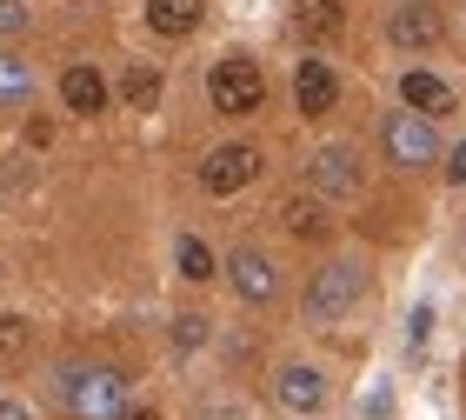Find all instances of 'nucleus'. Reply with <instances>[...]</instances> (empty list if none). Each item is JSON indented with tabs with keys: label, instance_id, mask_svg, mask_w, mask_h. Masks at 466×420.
I'll use <instances>...</instances> for the list:
<instances>
[{
	"label": "nucleus",
	"instance_id": "1a4fd4ad",
	"mask_svg": "<svg viewBox=\"0 0 466 420\" xmlns=\"http://www.w3.org/2000/svg\"><path fill=\"white\" fill-rule=\"evenodd\" d=\"M393 47H440V34H447V20H440V7H400L387 20Z\"/></svg>",
	"mask_w": 466,
	"mask_h": 420
},
{
	"label": "nucleus",
	"instance_id": "0eeeda50",
	"mask_svg": "<svg viewBox=\"0 0 466 420\" xmlns=\"http://www.w3.org/2000/svg\"><path fill=\"white\" fill-rule=\"evenodd\" d=\"M227 274H233V293H240V301H273V287H280V274H273V261L260 247H240V254L227 261Z\"/></svg>",
	"mask_w": 466,
	"mask_h": 420
},
{
	"label": "nucleus",
	"instance_id": "20e7f679",
	"mask_svg": "<svg viewBox=\"0 0 466 420\" xmlns=\"http://www.w3.org/2000/svg\"><path fill=\"white\" fill-rule=\"evenodd\" d=\"M440 154V140H433V120L427 114H387V160L393 167H427Z\"/></svg>",
	"mask_w": 466,
	"mask_h": 420
},
{
	"label": "nucleus",
	"instance_id": "f8f14e48",
	"mask_svg": "<svg viewBox=\"0 0 466 420\" xmlns=\"http://www.w3.org/2000/svg\"><path fill=\"white\" fill-rule=\"evenodd\" d=\"M273 394H280V407H293V414H313V407L327 401V381H320L313 367H287L280 381H273Z\"/></svg>",
	"mask_w": 466,
	"mask_h": 420
},
{
	"label": "nucleus",
	"instance_id": "39448f33",
	"mask_svg": "<svg viewBox=\"0 0 466 420\" xmlns=\"http://www.w3.org/2000/svg\"><path fill=\"white\" fill-rule=\"evenodd\" d=\"M313 194H327V200H353L360 194V154L347 140H327L320 154H313Z\"/></svg>",
	"mask_w": 466,
	"mask_h": 420
},
{
	"label": "nucleus",
	"instance_id": "f03ea898",
	"mask_svg": "<svg viewBox=\"0 0 466 420\" xmlns=\"http://www.w3.org/2000/svg\"><path fill=\"white\" fill-rule=\"evenodd\" d=\"M207 100H214V114H227V120H247V114H260V100H267V80H260V67L253 60H220L214 74H207Z\"/></svg>",
	"mask_w": 466,
	"mask_h": 420
},
{
	"label": "nucleus",
	"instance_id": "f257e3e1",
	"mask_svg": "<svg viewBox=\"0 0 466 420\" xmlns=\"http://www.w3.org/2000/svg\"><path fill=\"white\" fill-rule=\"evenodd\" d=\"M120 394H127V381L114 367H74L60 381V401H67L74 420H120Z\"/></svg>",
	"mask_w": 466,
	"mask_h": 420
},
{
	"label": "nucleus",
	"instance_id": "5701e85b",
	"mask_svg": "<svg viewBox=\"0 0 466 420\" xmlns=\"http://www.w3.org/2000/svg\"><path fill=\"white\" fill-rule=\"evenodd\" d=\"M0 420H34V414L20 407V401H0Z\"/></svg>",
	"mask_w": 466,
	"mask_h": 420
},
{
	"label": "nucleus",
	"instance_id": "9d476101",
	"mask_svg": "<svg viewBox=\"0 0 466 420\" xmlns=\"http://www.w3.org/2000/svg\"><path fill=\"white\" fill-rule=\"evenodd\" d=\"M200 14H207V0H147V27L167 40H187L200 27Z\"/></svg>",
	"mask_w": 466,
	"mask_h": 420
},
{
	"label": "nucleus",
	"instance_id": "a211bd4d",
	"mask_svg": "<svg viewBox=\"0 0 466 420\" xmlns=\"http://www.w3.org/2000/svg\"><path fill=\"white\" fill-rule=\"evenodd\" d=\"M27 94H34V74H27V60L0 54V108H20Z\"/></svg>",
	"mask_w": 466,
	"mask_h": 420
},
{
	"label": "nucleus",
	"instance_id": "6e6552de",
	"mask_svg": "<svg viewBox=\"0 0 466 420\" xmlns=\"http://www.w3.org/2000/svg\"><path fill=\"white\" fill-rule=\"evenodd\" d=\"M293 100H300V114H333L340 80H333L327 60H300V74H293Z\"/></svg>",
	"mask_w": 466,
	"mask_h": 420
},
{
	"label": "nucleus",
	"instance_id": "4be33fe9",
	"mask_svg": "<svg viewBox=\"0 0 466 420\" xmlns=\"http://www.w3.org/2000/svg\"><path fill=\"white\" fill-rule=\"evenodd\" d=\"M447 180H453V187L466 180V140H460V147H453V154H447Z\"/></svg>",
	"mask_w": 466,
	"mask_h": 420
},
{
	"label": "nucleus",
	"instance_id": "aec40b11",
	"mask_svg": "<svg viewBox=\"0 0 466 420\" xmlns=\"http://www.w3.org/2000/svg\"><path fill=\"white\" fill-rule=\"evenodd\" d=\"M174 341H180V347H200V341H207V321H200V313H180V321H174Z\"/></svg>",
	"mask_w": 466,
	"mask_h": 420
},
{
	"label": "nucleus",
	"instance_id": "f3484780",
	"mask_svg": "<svg viewBox=\"0 0 466 420\" xmlns=\"http://www.w3.org/2000/svg\"><path fill=\"white\" fill-rule=\"evenodd\" d=\"M27 347H34V327L20 321V313H0V367L27 361Z\"/></svg>",
	"mask_w": 466,
	"mask_h": 420
},
{
	"label": "nucleus",
	"instance_id": "6ab92c4d",
	"mask_svg": "<svg viewBox=\"0 0 466 420\" xmlns=\"http://www.w3.org/2000/svg\"><path fill=\"white\" fill-rule=\"evenodd\" d=\"M120 94H127V108H154V100H160V74L154 67H134L120 80Z\"/></svg>",
	"mask_w": 466,
	"mask_h": 420
},
{
	"label": "nucleus",
	"instance_id": "423d86ee",
	"mask_svg": "<svg viewBox=\"0 0 466 420\" xmlns=\"http://www.w3.org/2000/svg\"><path fill=\"white\" fill-rule=\"evenodd\" d=\"M253 174H260V147H247V140L214 147V154H207V167H200L207 194H240V187H247Z\"/></svg>",
	"mask_w": 466,
	"mask_h": 420
},
{
	"label": "nucleus",
	"instance_id": "2eb2a0df",
	"mask_svg": "<svg viewBox=\"0 0 466 420\" xmlns=\"http://www.w3.org/2000/svg\"><path fill=\"white\" fill-rule=\"evenodd\" d=\"M280 220H287V234H300V241H313V234H327V207H320V194H287L280 200Z\"/></svg>",
	"mask_w": 466,
	"mask_h": 420
},
{
	"label": "nucleus",
	"instance_id": "4468645a",
	"mask_svg": "<svg viewBox=\"0 0 466 420\" xmlns=\"http://www.w3.org/2000/svg\"><path fill=\"white\" fill-rule=\"evenodd\" d=\"M293 27L307 40H333L347 27V14H340V0H293Z\"/></svg>",
	"mask_w": 466,
	"mask_h": 420
},
{
	"label": "nucleus",
	"instance_id": "ddd939ff",
	"mask_svg": "<svg viewBox=\"0 0 466 420\" xmlns=\"http://www.w3.org/2000/svg\"><path fill=\"white\" fill-rule=\"evenodd\" d=\"M60 100H67L74 114H100L107 108V80H100L94 67H67L60 74Z\"/></svg>",
	"mask_w": 466,
	"mask_h": 420
},
{
	"label": "nucleus",
	"instance_id": "b1692460",
	"mask_svg": "<svg viewBox=\"0 0 466 420\" xmlns=\"http://www.w3.org/2000/svg\"><path fill=\"white\" fill-rule=\"evenodd\" d=\"M120 420H160V414H154V407H127Z\"/></svg>",
	"mask_w": 466,
	"mask_h": 420
},
{
	"label": "nucleus",
	"instance_id": "dca6fc26",
	"mask_svg": "<svg viewBox=\"0 0 466 420\" xmlns=\"http://www.w3.org/2000/svg\"><path fill=\"white\" fill-rule=\"evenodd\" d=\"M174 267H180V281H214L220 274V261H214V247H207L200 234H187L174 247Z\"/></svg>",
	"mask_w": 466,
	"mask_h": 420
},
{
	"label": "nucleus",
	"instance_id": "7ed1b4c3",
	"mask_svg": "<svg viewBox=\"0 0 466 420\" xmlns=\"http://www.w3.org/2000/svg\"><path fill=\"white\" fill-rule=\"evenodd\" d=\"M353 301H360V267L353 261H333L307 281V321H340V313H353Z\"/></svg>",
	"mask_w": 466,
	"mask_h": 420
},
{
	"label": "nucleus",
	"instance_id": "9b49d317",
	"mask_svg": "<svg viewBox=\"0 0 466 420\" xmlns=\"http://www.w3.org/2000/svg\"><path fill=\"white\" fill-rule=\"evenodd\" d=\"M400 100H407L413 114H427V120H433V114H447V108H453V87H447L440 74H420V67H413V74H400Z\"/></svg>",
	"mask_w": 466,
	"mask_h": 420
},
{
	"label": "nucleus",
	"instance_id": "412c9836",
	"mask_svg": "<svg viewBox=\"0 0 466 420\" xmlns=\"http://www.w3.org/2000/svg\"><path fill=\"white\" fill-rule=\"evenodd\" d=\"M27 27V7H20V0H0V34H20Z\"/></svg>",
	"mask_w": 466,
	"mask_h": 420
}]
</instances>
